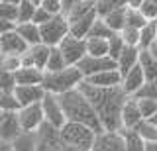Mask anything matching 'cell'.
I'll use <instances>...</instances> for the list:
<instances>
[{"instance_id": "obj_40", "label": "cell", "mask_w": 157, "mask_h": 151, "mask_svg": "<svg viewBox=\"0 0 157 151\" xmlns=\"http://www.w3.org/2000/svg\"><path fill=\"white\" fill-rule=\"evenodd\" d=\"M124 49V41H122V37L114 33L112 37H108V57L110 59H118V55H120V51Z\"/></svg>"}, {"instance_id": "obj_22", "label": "cell", "mask_w": 157, "mask_h": 151, "mask_svg": "<svg viewBox=\"0 0 157 151\" xmlns=\"http://www.w3.org/2000/svg\"><path fill=\"white\" fill-rule=\"evenodd\" d=\"M14 75H16V85H41L43 81V71L36 67H20Z\"/></svg>"}, {"instance_id": "obj_10", "label": "cell", "mask_w": 157, "mask_h": 151, "mask_svg": "<svg viewBox=\"0 0 157 151\" xmlns=\"http://www.w3.org/2000/svg\"><path fill=\"white\" fill-rule=\"evenodd\" d=\"M47 57H49V47L43 43H37V45H29L20 55V59H22V67H36L39 71H45Z\"/></svg>"}, {"instance_id": "obj_44", "label": "cell", "mask_w": 157, "mask_h": 151, "mask_svg": "<svg viewBox=\"0 0 157 151\" xmlns=\"http://www.w3.org/2000/svg\"><path fill=\"white\" fill-rule=\"evenodd\" d=\"M41 6L45 12H49L51 16H57V14H63V8H61V0H41L37 4Z\"/></svg>"}, {"instance_id": "obj_46", "label": "cell", "mask_w": 157, "mask_h": 151, "mask_svg": "<svg viewBox=\"0 0 157 151\" xmlns=\"http://www.w3.org/2000/svg\"><path fill=\"white\" fill-rule=\"evenodd\" d=\"M51 18H53V16H51L49 12H45L41 6H37V8H36V12H33V18H32V22L36 24V26H41V24L49 22Z\"/></svg>"}, {"instance_id": "obj_52", "label": "cell", "mask_w": 157, "mask_h": 151, "mask_svg": "<svg viewBox=\"0 0 157 151\" xmlns=\"http://www.w3.org/2000/svg\"><path fill=\"white\" fill-rule=\"evenodd\" d=\"M0 151H14L12 149V143L6 139H0Z\"/></svg>"}, {"instance_id": "obj_36", "label": "cell", "mask_w": 157, "mask_h": 151, "mask_svg": "<svg viewBox=\"0 0 157 151\" xmlns=\"http://www.w3.org/2000/svg\"><path fill=\"white\" fill-rule=\"evenodd\" d=\"M118 36L122 37L124 45L140 47V30H136V28H128V26H124L120 32H118Z\"/></svg>"}, {"instance_id": "obj_9", "label": "cell", "mask_w": 157, "mask_h": 151, "mask_svg": "<svg viewBox=\"0 0 157 151\" xmlns=\"http://www.w3.org/2000/svg\"><path fill=\"white\" fill-rule=\"evenodd\" d=\"M77 69L81 71V75L85 77H90V75H96V73H102V71H110V69H116V61L110 59V57H92V55H85L81 61L77 63Z\"/></svg>"}, {"instance_id": "obj_53", "label": "cell", "mask_w": 157, "mask_h": 151, "mask_svg": "<svg viewBox=\"0 0 157 151\" xmlns=\"http://www.w3.org/2000/svg\"><path fill=\"white\" fill-rule=\"evenodd\" d=\"M59 151H88V149H81V147H71V145H61Z\"/></svg>"}, {"instance_id": "obj_26", "label": "cell", "mask_w": 157, "mask_h": 151, "mask_svg": "<svg viewBox=\"0 0 157 151\" xmlns=\"http://www.w3.org/2000/svg\"><path fill=\"white\" fill-rule=\"evenodd\" d=\"M102 20H104V24L112 32L118 33L126 26V8H120V10H114V12L106 14V16H102Z\"/></svg>"}, {"instance_id": "obj_37", "label": "cell", "mask_w": 157, "mask_h": 151, "mask_svg": "<svg viewBox=\"0 0 157 151\" xmlns=\"http://www.w3.org/2000/svg\"><path fill=\"white\" fill-rule=\"evenodd\" d=\"M145 24H147V20L141 16L140 10H136V8H126V26H128V28L141 30Z\"/></svg>"}, {"instance_id": "obj_21", "label": "cell", "mask_w": 157, "mask_h": 151, "mask_svg": "<svg viewBox=\"0 0 157 151\" xmlns=\"http://www.w3.org/2000/svg\"><path fill=\"white\" fill-rule=\"evenodd\" d=\"M14 30L18 32V36L26 41V45H37L41 43V37H39V26H36L33 22H26V24H16Z\"/></svg>"}, {"instance_id": "obj_6", "label": "cell", "mask_w": 157, "mask_h": 151, "mask_svg": "<svg viewBox=\"0 0 157 151\" xmlns=\"http://www.w3.org/2000/svg\"><path fill=\"white\" fill-rule=\"evenodd\" d=\"M59 51H61L63 59H65L67 65H77L82 57L86 55V40H81V37H73L69 33L67 37H63V41L59 43Z\"/></svg>"}, {"instance_id": "obj_54", "label": "cell", "mask_w": 157, "mask_h": 151, "mask_svg": "<svg viewBox=\"0 0 157 151\" xmlns=\"http://www.w3.org/2000/svg\"><path fill=\"white\" fill-rule=\"evenodd\" d=\"M145 151H157V141L155 143H145Z\"/></svg>"}, {"instance_id": "obj_59", "label": "cell", "mask_w": 157, "mask_h": 151, "mask_svg": "<svg viewBox=\"0 0 157 151\" xmlns=\"http://www.w3.org/2000/svg\"><path fill=\"white\" fill-rule=\"evenodd\" d=\"M88 2H96V0H88Z\"/></svg>"}, {"instance_id": "obj_33", "label": "cell", "mask_w": 157, "mask_h": 151, "mask_svg": "<svg viewBox=\"0 0 157 151\" xmlns=\"http://www.w3.org/2000/svg\"><path fill=\"white\" fill-rule=\"evenodd\" d=\"M114 36V32L110 30V28L104 24V20L102 18H96L94 22H92L90 30H88V36L86 37H100V40H108V37Z\"/></svg>"}, {"instance_id": "obj_2", "label": "cell", "mask_w": 157, "mask_h": 151, "mask_svg": "<svg viewBox=\"0 0 157 151\" xmlns=\"http://www.w3.org/2000/svg\"><path fill=\"white\" fill-rule=\"evenodd\" d=\"M59 102H61V108H63V114H65L67 122L88 126V128L94 130L96 134L104 131L94 108H92L90 102L86 100V96L81 92V89H75V90H69L65 94H61L59 96Z\"/></svg>"}, {"instance_id": "obj_28", "label": "cell", "mask_w": 157, "mask_h": 151, "mask_svg": "<svg viewBox=\"0 0 157 151\" xmlns=\"http://www.w3.org/2000/svg\"><path fill=\"white\" fill-rule=\"evenodd\" d=\"M69 67L65 59H63L61 51H59V47H49V57H47V63H45V71L43 73H55V71H61Z\"/></svg>"}, {"instance_id": "obj_31", "label": "cell", "mask_w": 157, "mask_h": 151, "mask_svg": "<svg viewBox=\"0 0 157 151\" xmlns=\"http://www.w3.org/2000/svg\"><path fill=\"white\" fill-rule=\"evenodd\" d=\"M134 130L137 131V135H140L145 143H155L157 141V128L151 124L149 120H141Z\"/></svg>"}, {"instance_id": "obj_19", "label": "cell", "mask_w": 157, "mask_h": 151, "mask_svg": "<svg viewBox=\"0 0 157 151\" xmlns=\"http://www.w3.org/2000/svg\"><path fill=\"white\" fill-rule=\"evenodd\" d=\"M36 138H37V141H43V143L51 145V147H55V149H59L63 145L61 143V138H59V130L55 128V126L47 124V122H43V124L37 128Z\"/></svg>"}, {"instance_id": "obj_16", "label": "cell", "mask_w": 157, "mask_h": 151, "mask_svg": "<svg viewBox=\"0 0 157 151\" xmlns=\"http://www.w3.org/2000/svg\"><path fill=\"white\" fill-rule=\"evenodd\" d=\"M144 120L140 114V108H137V102L134 96H128L122 104L120 110V122H122V130H134L140 122Z\"/></svg>"}, {"instance_id": "obj_39", "label": "cell", "mask_w": 157, "mask_h": 151, "mask_svg": "<svg viewBox=\"0 0 157 151\" xmlns=\"http://www.w3.org/2000/svg\"><path fill=\"white\" fill-rule=\"evenodd\" d=\"M20 67H22V59H20V55H0V71L16 73Z\"/></svg>"}, {"instance_id": "obj_49", "label": "cell", "mask_w": 157, "mask_h": 151, "mask_svg": "<svg viewBox=\"0 0 157 151\" xmlns=\"http://www.w3.org/2000/svg\"><path fill=\"white\" fill-rule=\"evenodd\" d=\"M145 51H147V53H149V55H151V57H153V59L157 61V40H153V41H151L149 45L145 47Z\"/></svg>"}, {"instance_id": "obj_42", "label": "cell", "mask_w": 157, "mask_h": 151, "mask_svg": "<svg viewBox=\"0 0 157 151\" xmlns=\"http://www.w3.org/2000/svg\"><path fill=\"white\" fill-rule=\"evenodd\" d=\"M16 16H18V6H14V4H4L0 2V18L6 22H12L14 26H16Z\"/></svg>"}, {"instance_id": "obj_5", "label": "cell", "mask_w": 157, "mask_h": 151, "mask_svg": "<svg viewBox=\"0 0 157 151\" xmlns=\"http://www.w3.org/2000/svg\"><path fill=\"white\" fill-rule=\"evenodd\" d=\"M67 36H69V22L63 14H57V16H53L49 22L39 26L41 43L47 45V47H57L59 43L63 41V37H67Z\"/></svg>"}, {"instance_id": "obj_48", "label": "cell", "mask_w": 157, "mask_h": 151, "mask_svg": "<svg viewBox=\"0 0 157 151\" xmlns=\"http://www.w3.org/2000/svg\"><path fill=\"white\" fill-rule=\"evenodd\" d=\"M10 30H14V24L0 18V36H2V33H6V32H10Z\"/></svg>"}, {"instance_id": "obj_50", "label": "cell", "mask_w": 157, "mask_h": 151, "mask_svg": "<svg viewBox=\"0 0 157 151\" xmlns=\"http://www.w3.org/2000/svg\"><path fill=\"white\" fill-rule=\"evenodd\" d=\"M36 151H59V149L51 147V145H47V143H43V141H37V145H36Z\"/></svg>"}, {"instance_id": "obj_55", "label": "cell", "mask_w": 157, "mask_h": 151, "mask_svg": "<svg viewBox=\"0 0 157 151\" xmlns=\"http://www.w3.org/2000/svg\"><path fill=\"white\" fill-rule=\"evenodd\" d=\"M0 2H4V4H14V6H18L22 0H0Z\"/></svg>"}, {"instance_id": "obj_38", "label": "cell", "mask_w": 157, "mask_h": 151, "mask_svg": "<svg viewBox=\"0 0 157 151\" xmlns=\"http://www.w3.org/2000/svg\"><path fill=\"white\" fill-rule=\"evenodd\" d=\"M20 104L14 96V92H2L0 90V112H18Z\"/></svg>"}, {"instance_id": "obj_3", "label": "cell", "mask_w": 157, "mask_h": 151, "mask_svg": "<svg viewBox=\"0 0 157 151\" xmlns=\"http://www.w3.org/2000/svg\"><path fill=\"white\" fill-rule=\"evenodd\" d=\"M82 81H85V77L81 75V71L77 69V65H69L65 69L55 71V73H43L41 86L49 94L61 96L69 90L78 89V86L82 85Z\"/></svg>"}, {"instance_id": "obj_11", "label": "cell", "mask_w": 157, "mask_h": 151, "mask_svg": "<svg viewBox=\"0 0 157 151\" xmlns=\"http://www.w3.org/2000/svg\"><path fill=\"white\" fill-rule=\"evenodd\" d=\"M90 151H124V138L120 131H100L96 134Z\"/></svg>"}, {"instance_id": "obj_27", "label": "cell", "mask_w": 157, "mask_h": 151, "mask_svg": "<svg viewBox=\"0 0 157 151\" xmlns=\"http://www.w3.org/2000/svg\"><path fill=\"white\" fill-rule=\"evenodd\" d=\"M90 12H94V2L82 0V2L77 4V6H73L71 10H67L63 16H65L67 22L71 24V22H75V20H78V18H82V16H86V14H90Z\"/></svg>"}, {"instance_id": "obj_34", "label": "cell", "mask_w": 157, "mask_h": 151, "mask_svg": "<svg viewBox=\"0 0 157 151\" xmlns=\"http://www.w3.org/2000/svg\"><path fill=\"white\" fill-rule=\"evenodd\" d=\"M36 8H37V4L29 2V0H22V2L18 4V16H16V24H26V22H32Z\"/></svg>"}, {"instance_id": "obj_35", "label": "cell", "mask_w": 157, "mask_h": 151, "mask_svg": "<svg viewBox=\"0 0 157 151\" xmlns=\"http://www.w3.org/2000/svg\"><path fill=\"white\" fill-rule=\"evenodd\" d=\"M136 102H137V108H140V114L144 120H149L151 116L157 114V100H151V98H141V96H134Z\"/></svg>"}, {"instance_id": "obj_15", "label": "cell", "mask_w": 157, "mask_h": 151, "mask_svg": "<svg viewBox=\"0 0 157 151\" xmlns=\"http://www.w3.org/2000/svg\"><path fill=\"white\" fill-rule=\"evenodd\" d=\"M26 49V41L18 36L16 30H10L0 36V55H22Z\"/></svg>"}, {"instance_id": "obj_14", "label": "cell", "mask_w": 157, "mask_h": 151, "mask_svg": "<svg viewBox=\"0 0 157 151\" xmlns=\"http://www.w3.org/2000/svg\"><path fill=\"white\" fill-rule=\"evenodd\" d=\"M22 134L18 122V112H0V139H6L12 143Z\"/></svg>"}, {"instance_id": "obj_41", "label": "cell", "mask_w": 157, "mask_h": 151, "mask_svg": "<svg viewBox=\"0 0 157 151\" xmlns=\"http://www.w3.org/2000/svg\"><path fill=\"white\" fill-rule=\"evenodd\" d=\"M14 89H16V75L10 71H0V90L14 92Z\"/></svg>"}, {"instance_id": "obj_7", "label": "cell", "mask_w": 157, "mask_h": 151, "mask_svg": "<svg viewBox=\"0 0 157 151\" xmlns=\"http://www.w3.org/2000/svg\"><path fill=\"white\" fill-rule=\"evenodd\" d=\"M41 110H43V120L47 124L55 126L57 130L67 122L65 114H63V108H61V102H59V96H55V94L45 92V96L41 98Z\"/></svg>"}, {"instance_id": "obj_23", "label": "cell", "mask_w": 157, "mask_h": 151, "mask_svg": "<svg viewBox=\"0 0 157 151\" xmlns=\"http://www.w3.org/2000/svg\"><path fill=\"white\" fill-rule=\"evenodd\" d=\"M137 65H140L141 71H144L145 81H155L157 79V61L145 49H140V59H137Z\"/></svg>"}, {"instance_id": "obj_60", "label": "cell", "mask_w": 157, "mask_h": 151, "mask_svg": "<svg viewBox=\"0 0 157 151\" xmlns=\"http://www.w3.org/2000/svg\"><path fill=\"white\" fill-rule=\"evenodd\" d=\"M155 22H157V18H155Z\"/></svg>"}, {"instance_id": "obj_29", "label": "cell", "mask_w": 157, "mask_h": 151, "mask_svg": "<svg viewBox=\"0 0 157 151\" xmlns=\"http://www.w3.org/2000/svg\"><path fill=\"white\" fill-rule=\"evenodd\" d=\"M86 55L106 57L108 55V40H100V37H86Z\"/></svg>"}, {"instance_id": "obj_25", "label": "cell", "mask_w": 157, "mask_h": 151, "mask_svg": "<svg viewBox=\"0 0 157 151\" xmlns=\"http://www.w3.org/2000/svg\"><path fill=\"white\" fill-rule=\"evenodd\" d=\"M120 134L124 138V151H145V141L136 130H120Z\"/></svg>"}, {"instance_id": "obj_12", "label": "cell", "mask_w": 157, "mask_h": 151, "mask_svg": "<svg viewBox=\"0 0 157 151\" xmlns=\"http://www.w3.org/2000/svg\"><path fill=\"white\" fill-rule=\"evenodd\" d=\"M144 85H145V75H144V71H141L140 65L132 67L128 73H124V75H122V81H120V89L126 96H136Z\"/></svg>"}, {"instance_id": "obj_8", "label": "cell", "mask_w": 157, "mask_h": 151, "mask_svg": "<svg viewBox=\"0 0 157 151\" xmlns=\"http://www.w3.org/2000/svg\"><path fill=\"white\" fill-rule=\"evenodd\" d=\"M18 122L22 131H37V128L43 124V110H41V102L37 104H29L22 106L18 110Z\"/></svg>"}, {"instance_id": "obj_32", "label": "cell", "mask_w": 157, "mask_h": 151, "mask_svg": "<svg viewBox=\"0 0 157 151\" xmlns=\"http://www.w3.org/2000/svg\"><path fill=\"white\" fill-rule=\"evenodd\" d=\"M153 40H157V22L149 20L144 28L140 30V49H145Z\"/></svg>"}, {"instance_id": "obj_57", "label": "cell", "mask_w": 157, "mask_h": 151, "mask_svg": "<svg viewBox=\"0 0 157 151\" xmlns=\"http://www.w3.org/2000/svg\"><path fill=\"white\" fill-rule=\"evenodd\" d=\"M29 2H33V4H39V2H41V0H29Z\"/></svg>"}, {"instance_id": "obj_4", "label": "cell", "mask_w": 157, "mask_h": 151, "mask_svg": "<svg viewBox=\"0 0 157 151\" xmlns=\"http://www.w3.org/2000/svg\"><path fill=\"white\" fill-rule=\"evenodd\" d=\"M59 138H61L63 145H71V147H81V149L90 151L92 143H94V138H96V131L82 124L65 122L59 128Z\"/></svg>"}, {"instance_id": "obj_24", "label": "cell", "mask_w": 157, "mask_h": 151, "mask_svg": "<svg viewBox=\"0 0 157 151\" xmlns=\"http://www.w3.org/2000/svg\"><path fill=\"white\" fill-rule=\"evenodd\" d=\"M36 145H37L36 131H22V134L12 141L14 151H36Z\"/></svg>"}, {"instance_id": "obj_47", "label": "cell", "mask_w": 157, "mask_h": 151, "mask_svg": "<svg viewBox=\"0 0 157 151\" xmlns=\"http://www.w3.org/2000/svg\"><path fill=\"white\" fill-rule=\"evenodd\" d=\"M78 2H82V0H61V8H63V14L67 10H71L73 6H77Z\"/></svg>"}, {"instance_id": "obj_20", "label": "cell", "mask_w": 157, "mask_h": 151, "mask_svg": "<svg viewBox=\"0 0 157 151\" xmlns=\"http://www.w3.org/2000/svg\"><path fill=\"white\" fill-rule=\"evenodd\" d=\"M96 18H98V16H96V12H90V14H86V16H82V18H78V20L71 22V24H69V33H71L73 37H81V40H86L88 30H90L92 22H94Z\"/></svg>"}, {"instance_id": "obj_13", "label": "cell", "mask_w": 157, "mask_h": 151, "mask_svg": "<svg viewBox=\"0 0 157 151\" xmlns=\"http://www.w3.org/2000/svg\"><path fill=\"white\" fill-rule=\"evenodd\" d=\"M14 96H16L20 108H22V106H29V104L41 102V98L45 96V90H43L41 85H16Z\"/></svg>"}, {"instance_id": "obj_51", "label": "cell", "mask_w": 157, "mask_h": 151, "mask_svg": "<svg viewBox=\"0 0 157 151\" xmlns=\"http://www.w3.org/2000/svg\"><path fill=\"white\" fill-rule=\"evenodd\" d=\"M141 4H144V0H126V8H136V10H140Z\"/></svg>"}, {"instance_id": "obj_18", "label": "cell", "mask_w": 157, "mask_h": 151, "mask_svg": "<svg viewBox=\"0 0 157 151\" xmlns=\"http://www.w3.org/2000/svg\"><path fill=\"white\" fill-rule=\"evenodd\" d=\"M137 59H140V47L124 45V49L120 51V55H118V59H116V69L120 71V75H124L132 67L137 65Z\"/></svg>"}, {"instance_id": "obj_45", "label": "cell", "mask_w": 157, "mask_h": 151, "mask_svg": "<svg viewBox=\"0 0 157 151\" xmlns=\"http://www.w3.org/2000/svg\"><path fill=\"white\" fill-rule=\"evenodd\" d=\"M140 12H141V16H144L147 22L155 20V18H157V4L149 2V0H144V4L140 6Z\"/></svg>"}, {"instance_id": "obj_17", "label": "cell", "mask_w": 157, "mask_h": 151, "mask_svg": "<svg viewBox=\"0 0 157 151\" xmlns=\"http://www.w3.org/2000/svg\"><path fill=\"white\" fill-rule=\"evenodd\" d=\"M122 75L118 69H110V71H102L96 73V75L86 77L85 82L90 86H98V89H114V86H120Z\"/></svg>"}, {"instance_id": "obj_58", "label": "cell", "mask_w": 157, "mask_h": 151, "mask_svg": "<svg viewBox=\"0 0 157 151\" xmlns=\"http://www.w3.org/2000/svg\"><path fill=\"white\" fill-rule=\"evenodd\" d=\"M149 2H153V4H157V0H149Z\"/></svg>"}, {"instance_id": "obj_30", "label": "cell", "mask_w": 157, "mask_h": 151, "mask_svg": "<svg viewBox=\"0 0 157 151\" xmlns=\"http://www.w3.org/2000/svg\"><path fill=\"white\" fill-rule=\"evenodd\" d=\"M120 8H126V0H96L94 2V12L98 18L106 16L114 10H120Z\"/></svg>"}, {"instance_id": "obj_43", "label": "cell", "mask_w": 157, "mask_h": 151, "mask_svg": "<svg viewBox=\"0 0 157 151\" xmlns=\"http://www.w3.org/2000/svg\"><path fill=\"white\" fill-rule=\"evenodd\" d=\"M136 96H141V98H151L157 100V79L155 81H145V85L140 89Z\"/></svg>"}, {"instance_id": "obj_56", "label": "cell", "mask_w": 157, "mask_h": 151, "mask_svg": "<svg viewBox=\"0 0 157 151\" xmlns=\"http://www.w3.org/2000/svg\"><path fill=\"white\" fill-rule=\"evenodd\" d=\"M149 122H151V124H153L155 128H157V114H155V116H151V118H149Z\"/></svg>"}, {"instance_id": "obj_1", "label": "cell", "mask_w": 157, "mask_h": 151, "mask_svg": "<svg viewBox=\"0 0 157 151\" xmlns=\"http://www.w3.org/2000/svg\"><path fill=\"white\" fill-rule=\"evenodd\" d=\"M81 92L86 96V100L90 102V106L94 108L100 126L104 131H120L122 122H120V110L122 104L128 96L122 92L120 86L114 89H98V86H90L82 81V85L78 86Z\"/></svg>"}]
</instances>
